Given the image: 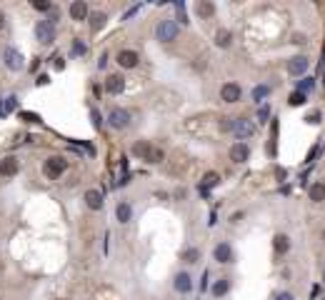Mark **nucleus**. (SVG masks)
I'll list each match as a JSON object with an SVG mask.
<instances>
[{"label":"nucleus","instance_id":"1","mask_svg":"<svg viewBox=\"0 0 325 300\" xmlns=\"http://www.w3.org/2000/svg\"><path fill=\"white\" fill-rule=\"evenodd\" d=\"M133 155L140 158V160H145V163H150V165H155V163H160V160L165 158V153H163L158 145L145 143V140H140V143L133 145Z\"/></svg>","mask_w":325,"mask_h":300},{"label":"nucleus","instance_id":"2","mask_svg":"<svg viewBox=\"0 0 325 300\" xmlns=\"http://www.w3.org/2000/svg\"><path fill=\"white\" fill-rule=\"evenodd\" d=\"M178 33H180V25L175 20H160L158 28H155V35H158L160 43H173L178 38Z\"/></svg>","mask_w":325,"mask_h":300},{"label":"nucleus","instance_id":"3","mask_svg":"<svg viewBox=\"0 0 325 300\" xmlns=\"http://www.w3.org/2000/svg\"><path fill=\"white\" fill-rule=\"evenodd\" d=\"M230 133L238 138V143H243V140H248L255 133V125L248 118H233V130Z\"/></svg>","mask_w":325,"mask_h":300},{"label":"nucleus","instance_id":"4","mask_svg":"<svg viewBox=\"0 0 325 300\" xmlns=\"http://www.w3.org/2000/svg\"><path fill=\"white\" fill-rule=\"evenodd\" d=\"M65 168H68L65 158H58V155H53V158H48V160H45V165H43V173H45L50 180H58V178L65 173Z\"/></svg>","mask_w":325,"mask_h":300},{"label":"nucleus","instance_id":"5","mask_svg":"<svg viewBox=\"0 0 325 300\" xmlns=\"http://www.w3.org/2000/svg\"><path fill=\"white\" fill-rule=\"evenodd\" d=\"M35 38H38V43H43V45H50L55 40V25L50 20H40L35 25Z\"/></svg>","mask_w":325,"mask_h":300},{"label":"nucleus","instance_id":"6","mask_svg":"<svg viewBox=\"0 0 325 300\" xmlns=\"http://www.w3.org/2000/svg\"><path fill=\"white\" fill-rule=\"evenodd\" d=\"M240 98H243V88L238 83H225L223 88H220V100L223 103H240Z\"/></svg>","mask_w":325,"mask_h":300},{"label":"nucleus","instance_id":"7","mask_svg":"<svg viewBox=\"0 0 325 300\" xmlns=\"http://www.w3.org/2000/svg\"><path fill=\"white\" fill-rule=\"evenodd\" d=\"M308 68H310V60H308L305 55H295V58H290V60H288V73H290V75H295V78H298V75H303Z\"/></svg>","mask_w":325,"mask_h":300},{"label":"nucleus","instance_id":"8","mask_svg":"<svg viewBox=\"0 0 325 300\" xmlns=\"http://www.w3.org/2000/svg\"><path fill=\"white\" fill-rule=\"evenodd\" d=\"M108 123H110L115 130H125V128L130 125V113L123 110V108H115V110L110 113V118H108Z\"/></svg>","mask_w":325,"mask_h":300},{"label":"nucleus","instance_id":"9","mask_svg":"<svg viewBox=\"0 0 325 300\" xmlns=\"http://www.w3.org/2000/svg\"><path fill=\"white\" fill-rule=\"evenodd\" d=\"M230 160L233 163H245L248 158H250V145L248 143H235V145H230Z\"/></svg>","mask_w":325,"mask_h":300},{"label":"nucleus","instance_id":"10","mask_svg":"<svg viewBox=\"0 0 325 300\" xmlns=\"http://www.w3.org/2000/svg\"><path fill=\"white\" fill-rule=\"evenodd\" d=\"M213 258L218 260V263H223V265H228V263H233L235 253H233V248L228 243H218V245H215V250H213Z\"/></svg>","mask_w":325,"mask_h":300},{"label":"nucleus","instance_id":"11","mask_svg":"<svg viewBox=\"0 0 325 300\" xmlns=\"http://www.w3.org/2000/svg\"><path fill=\"white\" fill-rule=\"evenodd\" d=\"M3 60H5V65H8L10 70H20V68H23V55H20L15 48H5Z\"/></svg>","mask_w":325,"mask_h":300},{"label":"nucleus","instance_id":"12","mask_svg":"<svg viewBox=\"0 0 325 300\" xmlns=\"http://www.w3.org/2000/svg\"><path fill=\"white\" fill-rule=\"evenodd\" d=\"M138 60H140V55L135 50H120L118 53V65L120 68H135Z\"/></svg>","mask_w":325,"mask_h":300},{"label":"nucleus","instance_id":"13","mask_svg":"<svg viewBox=\"0 0 325 300\" xmlns=\"http://www.w3.org/2000/svg\"><path fill=\"white\" fill-rule=\"evenodd\" d=\"M20 170V163H18V158H3L0 160V175H5V178H10V175H15Z\"/></svg>","mask_w":325,"mask_h":300},{"label":"nucleus","instance_id":"14","mask_svg":"<svg viewBox=\"0 0 325 300\" xmlns=\"http://www.w3.org/2000/svg\"><path fill=\"white\" fill-rule=\"evenodd\" d=\"M195 15L203 18V20L213 18L215 15V3H210V0H198V3H195Z\"/></svg>","mask_w":325,"mask_h":300},{"label":"nucleus","instance_id":"15","mask_svg":"<svg viewBox=\"0 0 325 300\" xmlns=\"http://www.w3.org/2000/svg\"><path fill=\"white\" fill-rule=\"evenodd\" d=\"M123 88H125V78H123V75H110V78L105 80V90L110 93V95L123 93Z\"/></svg>","mask_w":325,"mask_h":300},{"label":"nucleus","instance_id":"16","mask_svg":"<svg viewBox=\"0 0 325 300\" xmlns=\"http://www.w3.org/2000/svg\"><path fill=\"white\" fill-rule=\"evenodd\" d=\"M273 250L278 253V255H285L288 250H290V238L285 233H278L275 238H273Z\"/></svg>","mask_w":325,"mask_h":300},{"label":"nucleus","instance_id":"17","mask_svg":"<svg viewBox=\"0 0 325 300\" xmlns=\"http://www.w3.org/2000/svg\"><path fill=\"white\" fill-rule=\"evenodd\" d=\"M70 18L73 20H85L88 18V3H85V0H75L70 5Z\"/></svg>","mask_w":325,"mask_h":300},{"label":"nucleus","instance_id":"18","mask_svg":"<svg viewBox=\"0 0 325 300\" xmlns=\"http://www.w3.org/2000/svg\"><path fill=\"white\" fill-rule=\"evenodd\" d=\"M308 198L313 200V203H323L325 200V183H313L310 188H308Z\"/></svg>","mask_w":325,"mask_h":300},{"label":"nucleus","instance_id":"19","mask_svg":"<svg viewBox=\"0 0 325 300\" xmlns=\"http://www.w3.org/2000/svg\"><path fill=\"white\" fill-rule=\"evenodd\" d=\"M85 205H88L90 210H100V208H103V195H100V190H88V193H85Z\"/></svg>","mask_w":325,"mask_h":300},{"label":"nucleus","instance_id":"20","mask_svg":"<svg viewBox=\"0 0 325 300\" xmlns=\"http://www.w3.org/2000/svg\"><path fill=\"white\" fill-rule=\"evenodd\" d=\"M190 288H193L190 275H188V273H178V275H175V290H178V293H190Z\"/></svg>","mask_w":325,"mask_h":300},{"label":"nucleus","instance_id":"21","mask_svg":"<svg viewBox=\"0 0 325 300\" xmlns=\"http://www.w3.org/2000/svg\"><path fill=\"white\" fill-rule=\"evenodd\" d=\"M105 23H108V15L105 13H100V10L98 13H90V30L93 33H98L100 28H105Z\"/></svg>","mask_w":325,"mask_h":300},{"label":"nucleus","instance_id":"22","mask_svg":"<svg viewBox=\"0 0 325 300\" xmlns=\"http://www.w3.org/2000/svg\"><path fill=\"white\" fill-rule=\"evenodd\" d=\"M230 43H233V33L230 30H218V33H215V45H218V48H230Z\"/></svg>","mask_w":325,"mask_h":300},{"label":"nucleus","instance_id":"23","mask_svg":"<svg viewBox=\"0 0 325 300\" xmlns=\"http://www.w3.org/2000/svg\"><path fill=\"white\" fill-rule=\"evenodd\" d=\"M115 215H118V220H120V223H128V220H130V215H133V208H130V203H118Z\"/></svg>","mask_w":325,"mask_h":300},{"label":"nucleus","instance_id":"24","mask_svg":"<svg viewBox=\"0 0 325 300\" xmlns=\"http://www.w3.org/2000/svg\"><path fill=\"white\" fill-rule=\"evenodd\" d=\"M228 290H230V280H228V278H220V280L213 285V295H215V298H223Z\"/></svg>","mask_w":325,"mask_h":300},{"label":"nucleus","instance_id":"25","mask_svg":"<svg viewBox=\"0 0 325 300\" xmlns=\"http://www.w3.org/2000/svg\"><path fill=\"white\" fill-rule=\"evenodd\" d=\"M218 183H220V175H218V173H205V175H203V188H200V190L208 193V188H215Z\"/></svg>","mask_w":325,"mask_h":300},{"label":"nucleus","instance_id":"26","mask_svg":"<svg viewBox=\"0 0 325 300\" xmlns=\"http://www.w3.org/2000/svg\"><path fill=\"white\" fill-rule=\"evenodd\" d=\"M305 93H300V90H295L290 98H288V105H290V108H300V105H305Z\"/></svg>","mask_w":325,"mask_h":300},{"label":"nucleus","instance_id":"27","mask_svg":"<svg viewBox=\"0 0 325 300\" xmlns=\"http://www.w3.org/2000/svg\"><path fill=\"white\" fill-rule=\"evenodd\" d=\"M268 95H270V88H268V85H258V88L253 90V100H255V103H263Z\"/></svg>","mask_w":325,"mask_h":300},{"label":"nucleus","instance_id":"28","mask_svg":"<svg viewBox=\"0 0 325 300\" xmlns=\"http://www.w3.org/2000/svg\"><path fill=\"white\" fill-rule=\"evenodd\" d=\"M313 88H315V78H303V80L298 83V90H300V93H305V95H308Z\"/></svg>","mask_w":325,"mask_h":300},{"label":"nucleus","instance_id":"29","mask_svg":"<svg viewBox=\"0 0 325 300\" xmlns=\"http://www.w3.org/2000/svg\"><path fill=\"white\" fill-rule=\"evenodd\" d=\"M183 260H185V263H198V260H200V250H198V248H188V250L183 253Z\"/></svg>","mask_w":325,"mask_h":300},{"label":"nucleus","instance_id":"30","mask_svg":"<svg viewBox=\"0 0 325 300\" xmlns=\"http://www.w3.org/2000/svg\"><path fill=\"white\" fill-rule=\"evenodd\" d=\"M15 105H18V98H15V95H10V98L5 100V105H3V108H0V115H5V113H10V110L15 108Z\"/></svg>","mask_w":325,"mask_h":300},{"label":"nucleus","instance_id":"31","mask_svg":"<svg viewBox=\"0 0 325 300\" xmlns=\"http://www.w3.org/2000/svg\"><path fill=\"white\" fill-rule=\"evenodd\" d=\"M320 120H323L320 110H313V113H308V115H305V123H308V125H320Z\"/></svg>","mask_w":325,"mask_h":300},{"label":"nucleus","instance_id":"32","mask_svg":"<svg viewBox=\"0 0 325 300\" xmlns=\"http://www.w3.org/2000/svg\"><path fill=\"white\" fill-rule=\"evenodd\" d=\"M33 8L40 10V13H45V10H53V5L48 3V0H33Z\"/></svg>","mask_w":325,"mask_h":300},{"label":"nucleus","instance_id":"33","mask_svg":"<svg viewBox=\"0 0 325 300\" xmlns=\"http://www.w3.org/2000/svg\"><path fill=\"white\" fill-rule=\"evenodd\" d=\"M273 300H295V295H293L290 290H280V293L273 295Z\"/></svg>","mask_w":325,"mask_h":300},{"label":"nucleus","instance_id":"34","mask_svg":"<svg viewBox=\"0 0 325 300\" xmlns=\"http://www.w3.org/2000/svg\"><path fill=\"white\" fill-rule=\"evenodd\" d=\"M20 120H25V123H40V115H35V113H20Z\"/></svg>","mask_w":325,"mask_h":300},{"label":"nucleus","instance_id":"35","mask_svg":"<svg viewBox=\"0 0 325 300\" xmlns=\"http://www.w3.org/2000/svg\"><path fill=\"white\" fill-rule=\"evenodd\" d=\"M85 50H88V48H85L80 40H75V43H73V55H85Z\"/></svg>","mask_w":325,"mask_h":300},{"label":"nucleus","instance_id":"36","mask_svg":"<svg viewBox=\"0 0 325 300\" xmlns=\"http://www.w3.org/2000/svg\"><path fill=\"white\" fill-rule=\"evenodd\" d=\"M268 115H270V108H268V105H263V108L258 110V120H260V123H265V120H268Z\"/></svg>","mask_w":325,"mask_h":300},{"label":"nucleus","instance_id":"37","mask_svg":"<svg viewBox=\"0 0 325 300\" xmlns=\"http://www.w3.org/2000/svg\"><path fill=\"white\" fill-rule=\"evenodd\" d=\"M93 123H95V128H100V125H103V118H100V113H98V110H93Z\"/></svg>","mask_w":325,"mask_h":300},{"label":"nucleus","instance_id":"38","mask_svg":"<svg viewBox=\"0 0 325 300\" xmlns=\"http://www.w3.org/2000/svg\"><path fill=\"white\" fill-rule=\"evenodd\" d=\"M293 43L295 45H303V43H305V35H293Z\"/></svg>","mask_w":325,"mask_h":300},{"label":"nucleus","instance_id":"39","mask_svg":"<svg viewBox=\"0 0 325 300\" xmlns=\"http://www.w3.org/2000/svg\"><path fill=\"white\" fill-rule=\"evenodd\" d=\"M35 83H38V85H48V83H50V78H48V75H40Z\"/></svg>","mask_w":325,"mask_h":300},{"label":"nucleus","instance_id":"40","mask_svg":"<svg viewBox=\"0 0 325 300\" xmlns=\"http://www.w3.org/2000/svg\"><path fill=\"white\" fill-rule=\"evenodd\" d=\"M243 220V213H235V215L230 218V223H240Z\"/></svg>","mask_w":325,"mask_h":300},{"label":"nucleus","instance_id":"41","mask_svg":"<svg viewBox=\"0 0 325 300\" xmlns=\"http://www.w3.org/2000/svg\"><path fill=\"white\" fill-rule=\"evenodd\" d=\"M55 68H58V70H63V68H65V63H63L60 58H55Z\"/></svg>","mask_w":325,"mask_h":300},{"label":"nucleus","instance_id":"42","mask_svg":"<svg viewBox=\"0 0 325 300\" xmlns=\"http://www.w3.org/2000/svg\"><path fill=\"white\" fill-rule=\"evenodd\" d=\"M105 63H108V55H103V58L98 60V68H105Z\"/></svg>","mask_w":325,"mask_h":300},{"label":"nucleus","instance_id":"43","mask_svg":"<svg viewBox=\"0 0 325 300\" xmlns=\"http://www.w3.org/2000/svg\"><path fill=\"white\" fill-rule=\"evenodd\" d=\"M5 28V13H0V30Z\"/></svg>","mask_w":325,"mask_h":300},{"label":"nucleus","instance_id":"44","mask_svg":"<svg viewBox=\"0 0 325 300\" xmlns=\"http://www.w3.org/2000/svg\"><path fill=\"white\" fill-rule=\"evenodd\" d=\"M323 280H325V268H323Z\"/></svg>","mask_w":325,"mask_h":300},{"label":"nucleus","instance_id":"45","mask_svg":"<svg viewBox=\"0 0 325 300\" xmlns=\"http://www.w3.org/2000/svg\"><path fill=\"white\" fill-rule=\"evenodd\" d=\"M323 240H325V230H323Z\"/></svg>","mask_w":325,"mask_h":300},{"label":"nucleus","instance_id":"46","mask_svg":"<svg viewBox=\"0 0 325 300\" xmlns=\"http://www.w3.org/2000/svg\"><path fill=\"white\" fill-rule=\"evenodd\" d=\"M323 85H325V78H323Z\"/></svg>","mask_w":325,"mask_h":300},{"label":"nucleus","instance_id":"47","mask_svg":"<svg viewBox=\"0 0 325 300\" xmlns=\"http://www.w3.org/2000/svg\"><path fill=\"white\" fill-rule=\"evenodd\" d=\"M320 300H325V298H320Z\"/></svg>","mask_w":325,"mask_h":300}]
</instances>
